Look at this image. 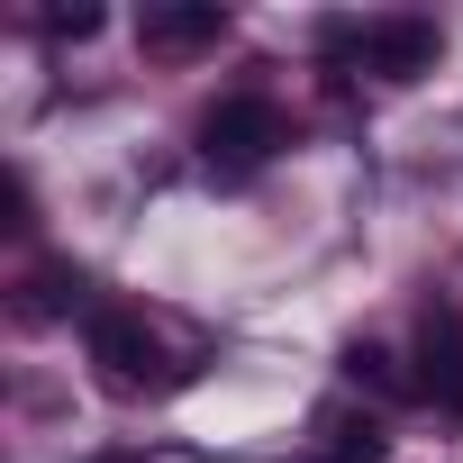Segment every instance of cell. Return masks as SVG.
Instances as JSON below:
<instances>
[{
  "mask_svg": "<svg viewBox=\"0 0 463 463\" xmlns=\"http://www.w3.org/2000/svg\"><path fill=\"white\" fill-rule=\"evenodd\" d=\"M282 155V109L264 100V91H237V100H218L209 118H200V164L218 173V182H246V173H264Z\"/></svg>",
  "mask_w": 463,
  "mask_h": 463,
  "instance_id": "1",
  "label": "cell"
},
{
  "mask_svg": "<svg viewBox=\"0 0 463 463\" xmlns=\"http://www.w3.org/2000/svg\"><path fill=\"white\" fill-rule=\"evenodd\" d=\"M327 46L336 55H354L364 73H382V82H418V73H436V19H364V28H327Z\"/></svg>",
  "mask_w": 463,
  "mask_h": 463,
  "instance_id": "2",
  "label": "cell"
},
{
  "mask_svg": "<svg viewBox=\"0 0 463 463\" xmlns=\"http://www.w3.org/2000/svg\"><path fill=\"white\" fill-rule=\"evenodd\" d=\"M91 364H100L109 391H164V382H173L164 336H155L146 318H128V309H91Z\"/></svg>",
  "mask_w": 463,
  "mask_h": 463,
  "instance_id": "3",
  "label": "cell"
},
{
  "mask_svg": "<svg viewBox=\"0 0 463 463\" xmlns=\"http://www.w3.org/2000/svg\"><path fill=\"white\" fill-rule=\"evenodd\" d=\"M137 37H146V55H200L227 37V10L218 0H164V10L137 19Z\"/></svg>",
  "mask_w": 463,
  "mask_h": 463,
  "instance_id": "4",
  "label": "cell"
},
{
  "mask_svg": "<svg viewBox=\"0 0 463 463\" xmlns=\"http://www.w3.org/2000/svg\"><path fill=\"white\" fill-rule=\"evenodd\" d=\"M418 391L463 409V309H427V327H418Z\"/></svg>",
  "mask_w": 463,
  "mask_h": 463,
  "instance_id": "5",
  "label": "cell"
},
{
  "mask_svg": "<svg viewBox=\"0 0 463 463\" xmlns=\"http://www.w3.org/2000/svg\"><path fill=\"white\" fill-rule=\"evenodd\" d=\"M318 436H327L318 463H382V427H373V418H336V409H327Z\"/></svg>",
  "mask_w": 463,
  "mask_h": 463,
  "instance_id": "6",
  "label": "cell"
},
{
  "mask_svg": "<svg viewBox=\"0 0 463 463\" xmlns=\"http://www.w3.org/2000/svg\"><path fill=\"white\" fill-rule=\"evenodd\" d=\"M345 382H354V391H382V400H409V391H418V382H400V373H391V354H382V345H354V354H345Z\"/></svg>",
  "mask_w": 463,
  "mask_h": 463,
  "instance_id": "7",
  "label": "cell"
}]
</instances>
